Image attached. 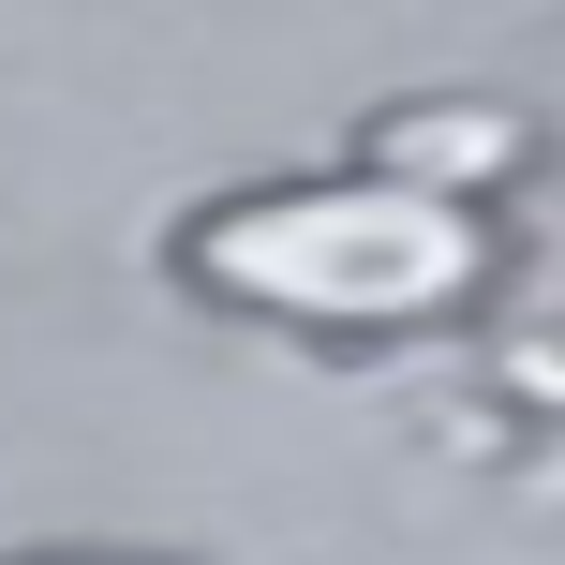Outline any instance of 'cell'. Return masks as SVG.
Returning <instances> with one entry per match:
<instances>
[{
  "mask_svg": "<svg viewBox=\"0 0 565 565\" xmlns=\"http://www.w3.org/2000/svg\"><path fill=\"white\" fill-rule=\"evenodd\" d=\"M179 268L238 312H282V328H431V312L477 298L491 238H477V209H431L358 164V179H282V194L209 209Z\"/></svg>",
  "mask_w": 565,
  "mask_h": 565,
  "instance_id": "1",
  "label": "cell"
},
{
  "mask_svg": "<svg viewBox=\"0 0 565 565\" xmlns=\"http://www.w3.org/2000/svg\"><path fill=\"white\" fill-rule=\"evenodd\" d=\"M507 164H521V119H491V105H417V119L372 135V179H402V194H431V209H461Z\"/></svg>",
  "mask_w": 565,
  "mask_h": 565,
  "instance_id": "2",
  "label": "cell"
},
{
  "mask_svg": "<svg viewBox=\"0 0 565 565\" xmlns=\"http://www.w3.org/2000/svg\"><path fill=\"white\" fill-rule=\"evenodd\" d=\"M75 565H119V551H75Z\"/></svg>",
  "mask_w": 565,
  "mask_h": 565,
  "instance_id": "3",
  "label": "cell"
}]
</instances>
